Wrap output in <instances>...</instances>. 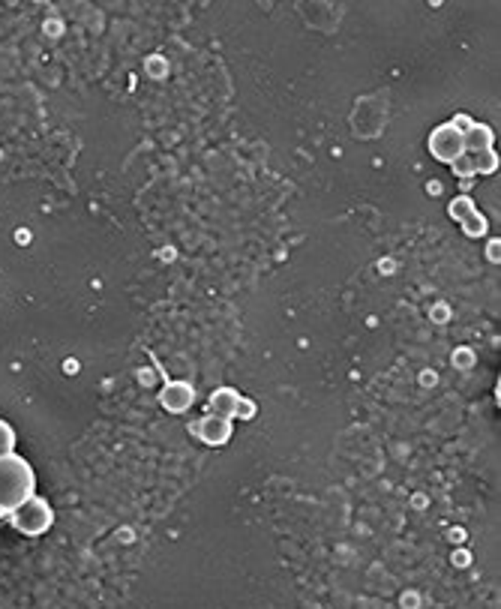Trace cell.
<instances>
[{"mask_svg":"<svg viewBox=\"0 0 501 609\" xmlns=\"http://www.w3.org/2000/svg\"><path fill=\"white\" fill-rule=\"evenodd\" d=\"M30 495H36L34 465L19 454L0 456V513H12Z\"/></svg>","mask_w":501,"mask_h":609,"instance_id":"cell-1","label":"cell"},{"mask_svg":"<svg viewBox=\"0 0 501 609\" xmlns=\"http://www.w3.org/2000/svg\"><path fill=\"white\" fill-rule=\"evenodd\" d=\"M10 522H12L15 532H21L28 537H39V534L49 532L52 522H54L52 504L39 495H30L25 504H19V508L10 513Z\"/></svg>","mask_w":501,"mask_h":609,"instance_id":"cell-2","label":"cell"},{"mask_svg":"<svg viewBox=\"0 0 501 609\" xmlns=\"http://www.w3.org/2000/svg\"><path fill=\"white\" fill-rule=\"evenodd\" d=\"M429 154H433L439 162H448V165H453V162L459 160V156L465 154L463 132H457L450 123L435 126L433 136H429Z\"/></svg>","mask_w":501,"mask_h":609,"instance_id":"cell-3","label":"cell"},{"mask_svg":"<svg viewBox=\"0 0 501 609\" xmlns=\"http://www.w3.org/2000/svg\"><path fill=\"white\" fill-rule=\"evenodd\" d=\"M193 399H195V393L187 382H165L163 393H159L163 408L171 411V415H184V411L193 406Z\"/></svg>","mask_w":501,"mask_h":609,"instance_id":"cell-4","label":"cell"},{"mask_svg":"<svg viewBox=\"0 0 501 609\" xmlns=\"http://www.w3.org/2000/svg\"><path fill=\"white\" fill-rule=\"evenodd\" d=\"M195 432H198V439H202L204 445L222 447L228 439H232V421H226V417H217V415H208V417H202V421H198Z\"/></svg>","mask_w":501,"mask_h":609,"instance_id":"cell-5","label":"cell"},{"mask_svg":"<svg viewBox=\"0 0 501 609\" xmlns=\"http://www.w3.org/2000/svg\"><path fill=\"white\" fill-rule=\"evenodd\" d=\"M237 402H241V393H237L235 387H219V391H213V397H211V415L232 421L237 415Z\"/></svg>","mask_w":501,"mask_h":609,"instance_id":"cell-6","label":"cell"},{"mask_svg":"<svg viewBox=\"0 0 501 609\" xmlns=\"http://www.w3.org/2000/svg\"><path fill=\"white\" fill-rule=\"evenodd\" d=\"M463 145H465V154L492 150V145H496V132H492L487 123H472V130L463 136Z\"/></svg>","mask_w":501,"mask_h":609,"instance_id":"cell-7","label":"cell"},{"mask_svg":"<svg viewBox=\"0 0 501 609\" xmlns=\"http://www.w3.org/2000/svg\"><path fill=\"white\" fill-rule=\"evenodd\" d=\"M472 156L474 174H492L498 169V154L496 150H481V154H468Z\"/></svg>","mask_w":501,"mask_h":609,"instance_id":"cell-8","label":"cell"},{"mask_svg":"<svg viewBox=\"0 0 501 609\" xmlns=\"http://www.w3.org/2000/svg\"><path fill=\"white\" fill-rule=\"evenodd\" d=\"M477 208H474V202L468 199V195H457V199L450 202V219H457V223H463V219H468L472 217Z\"/></svg>","mask_w":501,"mask_h":609,"instance_id":"cell-9","label":"cell"},{"mask_svg":"<svg viewBox=\"0 0 501 609\" xmlns=\"http://www.w3.org/2000/svg\"><path fill=\"white\" fill-rule=\"evenodd\" d=\"M15 454V430L0 417V456Z\"/></svg>","mask_w":501,"mask_h":609,"instance_id":"cell-10","label":"cell"},{"mask_svg":"<svg viewBox=\"0 0 501 609\" xmlns=\"http://www.w3.org/2000/svg\"><path fill=\"white\" fill-rule=\"evenodd\" d=\"M463 232L468 234V237H483L487 234V219L481 217V213H472V217L468 219H463Z\"/></svg>","mask_w":501,"mask_h":609,"instance_id":"cell-11","label":"cell"},{"mask_svg":"<svg viewBox=\"0 0 501 609\" xmlns=\"http://www.w3.org/2000/svg\"><path fill=\"white\" fill-rule=\"evenodd\" d=\"M450 169H453V174H457V178H463V184H468V180L474 178V165H472V156H468V154L459 156V160L453 162Z\"/></svg>","mask_w":501,"mask_h":609,"instance_id":"cell-12","label":"cell"},{"mask_svg":"<svg viewBox=\"0 0 501 609\" xmlns=\"http://www.w3.org/2000/svg\"><path fill=\"white\" fill-rule=\"evenodd\" d=\"M235 417H256V402H250L246 397H241V402H237V415Z\"/></svg>","mask_w":501,"mask_h":609,"instance_id":"cell-13","label":"cell"},{"mask_svg":"<svg viewBox=\"0 0 501 609\" xmlns=\"http://www.w3.org/2000/svg\"><path fill=\"white\" fill-rule=\"evenodd\" d=\"M489 258H498V241L489 243Z\"/></svg>","mask_w":501,"mask_h":609,"instance_id":"cell-14","label":"cell"}]
</instances>
